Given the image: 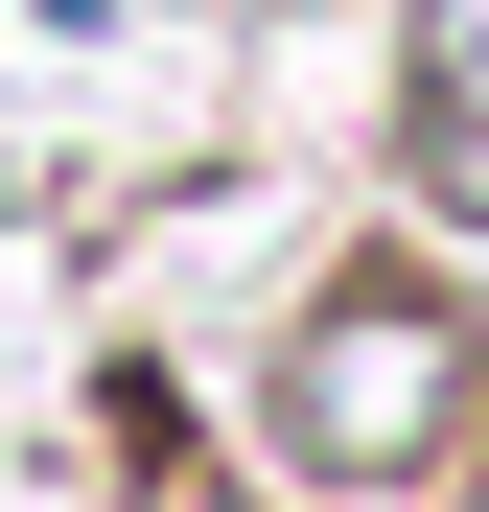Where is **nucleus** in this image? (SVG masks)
I'll return each instance as SVG.
<instances>
[{"mask_svg":"<svg viewBox=\"0 0 489 512\" xmlns=\"http://www.w3.org/2000/svg\"><path fill=\"white\" fill-rule=\"evenodd\" d=\"M420 163H443V210H489V0L420 24Z\"/></svg>","mask_w":489,"mask_h":512,"instance_id":"nucleus-1","label":"nucleus"}]
</instances>
